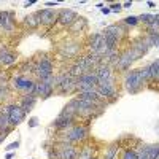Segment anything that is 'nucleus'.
I'll return each instance as SVG.
<instances>
[{
    "mask_svg": "<svg viewBox=\"0 0 159 159\" xmlns=\"http://www.w3.org/2000/svg\"><path fill=\"white\" fill-rule=\"evenodd\" d=\"M38 126V118H30L29 119V127H37Z\"/></svg>",
    "mask_w": 159,
    "mask_h": 159,
    "instance_id": "nucleus-40",
    "label": "nucleus"
},
{
    "mask_svg": "<svg viewBox=\"0 0 159 159\" xmlns=\"http://www.w3.org/2000/svg\"><path fill=\"white\" fill-rule=\"evenodd\" d=\"M78 159H94V157H92V148L91 147H86L83 151H80Z\"/></svg>",
    "mask_w": 159,
    "mask_h": 159,
    "instance_id": "nucleus-29",
    "label": "nucleus"
},
{
    "mask_svg": "<svg viewBox=\"0 0 159 159\" xmlns=\"http://www.w3.org/2000/svg\"><path fill=\"white\" fill-rule=\"evenodd\" d=\"M52 70H54V67H52V62H51L49 57H43L42 61L38 62L37 67H35V73L40 78V81L52 76Z\"/></svg>",
    "mask_w": 159,
    "mask_h": 159,
    "instance_id": "nucleus-5",
    "label": "nucleus"
},
{
    "mask_svg": "<svg viewBox=\"0 0 159 159\" xmlns=\"http://www.w3.org/2000/svg\"><path fill=\"white\" fill-rule=\"evenodd\" d=\"M121 8H123L121 3H111V5H110V11H119Z\"/></svg>",
    "mask_w": 159,
    "mask_h": 159,
    "instance_id": "nucleus-39",
    "label": "nucleus"
},
{
    "mask_svg": "<svg viewBox=\"0 0 159 159\" xmlns=\"http://www.w3.org/2000/svg\"><path fill=\"white\" fill-rule=\"evenodd\" d=\"M25 25H29L30 29H35L40 25V18H38V13H34V15H29L27 18H25Z\"/></svg>",
    "mask_w": 159,
    "mask_h": 159,
    "instance_id": "nucleus-24",
    "label": "nucleus"
},
{
    "mask_svg": "<svg viewBox=\"0 0 159 159\" xmlns=\"http://www.w3.org/2000/svg\"><path fill=\"white\" fill-rule=\"evenodd\" d=\"M147 5H148L150 8H154V7H156V3H154V2H147Z\"/></svg>",
    "mask_w": 159,
    "mask_h": 159,
    "instance_id": "nucleus-45",
    "label": "nucleus"
},
{
    "mask_svg": "<svg viewBox=\"0 0 159 159\" xmlns=\"http://www.w3.org/2000/svg\"><path fill=\"white\" fill-rule=\"evenodd\" d=\"M86 25H88V22H86L84 18H78V19L70 25V30H72V32H81V30L86 29Z\"/></svg>",
    "mask_w": 159,
    "mask_h": 159,
    "instance_id": "nucleus-23",
    "label": "nucleus"
},
{
    "mask_svg": "<svg viewBox=\"0 0 159 159\" xmlns=\"http://www.w3.org/2000/svg\"><path fill=\"white\" fill-rule=\"evenodd\" d=\"M45 5L46 7H56V5H59V2H45Z\"/></svg>",
    "mask_w": 159,
    "mask_h": 159,
    "instance_id": "nucleus-41",
    "label": "nucleus"
},
{
    "mask_svg": "<svg viewBox=\"0 0 159 159\" xmlns=\"http://www.w3.org/2000/svg\"><path fill=\"white\" fill-rule=\"evenodd\" d=\"M35 102H37V96H35V94H24V96L21 97V105H19V107H21L25 113H29V111L34 110Z\"/></svg>",
    "mask_w": 159,
    "mask_h": 159,
    "instance_id": "nucleus-16",
    "label": "nucleus"
},
{
    "mask_svg": "<svg viewBox=\"0 0 159 159\" xmlns=\"http://www.w3.org/2000/svg\"><path fill=\"white\" fill-rule=\"evenodd\" d=\"M13 88H15L16 91H24L25 94H35V81L34 80H29V78H25V76H16L15 80L11 81Z\"/></svg>",
    "mask_w": 159,
    "mask_h": 159,
    "instance_id": "nucleus-4",
    "label": "nucleus"
},
{
    "mask_svg": "<svg viewBox=\"0 0 159 159\" xmlns=\"http://www.w3.org/2000/svg\"><path fill=\"white\" fill-rule=\"evenodd\" d=\"M139 21H142L143 24H151L153 21H154V16L153 15H148V13H145V15H142V16H139Z\"/></svg>",
    "mask_w": 159,
    "mask_h": 159,
    "instance_id": "nucleus-30",
    "label": "nucleus"
},
{
    "mask_svg": "<svg viewBox=\"0 0 159 159\" xmlns=\"http://www.w3.org/2000/svg\"><path fill=\"white\" fill-rule=\"evenodd\" d=\"M72 121H73L72 118L61 116V115H59V118L54 121V127H57V129H67V127H70V126H72Z\"/></svg>",
    "mask_w": 159,
    "mask_h": 159,
    "instance_id": "nucleus-22",
    "label": "nucleus"
},
{
    "mask_svg": "<svg viewBox=\"0 0 159 159\" xmlns=\"http://www.w3.org/2000/svg\"><path fill=\"white\" fill-rule=\"evenodd\" d=\"M103 34H107V35H110V37H113V38H116V40H121L124 35H126V29H123L121 25H108L107 29H105V32Z\"/></svg>",
    "mask_w": 159,
    "mask_h": 159,
    "instance_id": "nucleus-19",
    "label": "nucleus"
},
{
    "mask_svg": "<svg viewBox=\"0 0 159 159\" xmlns=\"http://www.w3.org/2000/svg\"><path fill=\"white\" fill-rule=\"evenodd\" d=\"M18 147H19V142H13V143H10V145H8V147H5V150L10 153V151H13V150H16Z\"/></svg>",
    "mask_w": 159,
    "mask_h": 159,
    "instance_id": "nucleus-37",
    "label": "nucleus"
},
{
    "mask_svg": "<svg viewBox=\"0 0 159 159\" xmlns=\"http://www.w3.org/2000/svg\"><path fill=\"white\" fill-rule=\"evenodd\" d=\"M76 51H78V46L73 45L72 48H65L62 52H64V54H67V56H75V54H76Z\"/></svg>",
    "mask_w": 159,
    "mask_h": 159,
    "instance_id": "nucleus-33",
    "label": "nucleus"
},
{
    "mask_svg": "<svg viewBox=\"0 0 159 159\" xmlns=\"http://www.w3.org/2000/svg\"><path fill=\"white\" fill-rule=\"evenodd\" d=\"M8 83V73L0 70V84H7Z\"/></svg>",
    "mask_w": 159,
    "mask_h": 159,
    "instance_id": "nucleus-36",
    "label": "nucleus"
},
{
    "mask_svg": "<svg viewBox=\"0 0 159 159\" xmlns=\"http://www.w3.org/2000/svg\"><path fill=\"white\" fill-rule=\"evenodd\" d=\"M118 147L116 145H111V147H108L107 153H105V159H116L118 157Z\"/></svg>",
    "mask_w": 159,
    "mask_h": 159,
    "instance_id": "nucleus-28",
    "label": "nucleus"
},
{
    "mask_svg": "<svg viewBox=\"0 0 159 159\" xmlns=\"http://www.w3.org/2000/svg\"><path fill=\"white\" fill-rule=\"evenodd\" d=\"M86 135H88V129L84 127V126H75L69 134H67V137H64V143H70V142H81V140H84L86 139Z\"/></svg>",
    "mask_w": 159,
    "mask_h": 159,
    "instance_id": "nucleus-9",
    "label": "nucleus"
},
{
    "mask_svg": "<svg viewBox=\"0 0 159 159\" xmlns=\"http://www.w3.org/2000/svg\"><path fill=\"white\" fill-rule=\"evenodd\" d=\"M150 29H159V15L154 16V21L150 24Z\"/></svg>",
    "mask_w": 159,
    "mask_h": 159,
    "instance_id": "nucleus-38",
    "label": "nucleus"
},
{
    "mask_svg": "<svg viewBox=\"0 0 159 159\" xmlns=\"http://www.w3.org/2000/svg\"><path fill=\"white\" fill-rule=\"evenodd\" d=\"M34 3H37V0H30V2L25 3V7H30V5H34Z\"/></svg>",
    "mask_w": 159,
    "mask_h": 159,
    "instance_id": "nucleus-44",
    "label": "nucleus"
},
{
    "mask_svg": "<svg viewBox=\"0 0 159 159\" xmlns=\"http://www.w3.org/2000/svg\"><path fill=\"white\" fill-rule=\"evenodd\" d=\"M148 70H150V80H159V59H156L150 65Z\"/></svg>",
    "mask_w": 159,
    "mask_h": 159,
    "instance_id": "nucleus-26",
    "label": "nucleus"
},
{
    "mask_svg": "<svg viewBox=\"0 0 159 159\" xmlns=\"http://www.w3.org/2000/svg\"><path fill=\"white\" fill-rule=\"evenodd\" d=\"M10 129V119H8V115L7 113H2L0 115V132H5Z\"/></svg>",
    "mask_w": 159,
    "mask_h": 159,
    "instance_id": "nucleus-27",
    "label": "nucleus"
},
{
    "mask_svg": "<svg viewBox=\"0 0 159 159\" xmlns=\"http://www.w3.org/2000/svg\"><path fill=\"white\" fill-rule=\"evenodd\" d=\"M148 42V45L150 46H156V48H159V32H156V30H151L150 34H148V37L145 38Z\"/></svg>",
    "mask_w": 159,
    "mask_h": 159,
    "instance_id": "nucleus-25",
    "label": "nucleus"
},
{
    "mask_svg": "<svg viewBox=\"0 0 159 159\" xmlns=\"http://www.w3.org/2000/svg\"><path fill=\"white\" fill-rule=\"evenodd\" d=\"M102 13H103V15H108V13H110V8H102Z\"/></svg>",
    "mask_w": 159,
    "mask_h": 159,
    "instance_id": "nucleus-43",
    "label": "nucleus"
},
{
    "mask_svg": "<svg viewBox=\"0 0 159 159\" xmlns=\"http://www.w3.org/2000/svg\"><path fill=\"white\" fill-rule=\"evenodd\" d=\"M123 159H137V153L134 150H127V151H124Z\"/></svg>",
    "mask_w": 159,
    "mask_h": 159,
    "instance_id": "nucleus-35",
    "label": "nucleus"
},
{
    "mask_svg": "<svg viewBox=\"0 0 159 159\" xmlns=\"http://www.w3.org/2000/svg\"><path fill=\"white\" fill-rule=\"evenodd\" d=\"M57 86H59V92H62V94H67V92H72V91L76 89V80L65 73V76L62 78V81H61Z\"/></svg>",
    "mask_w": 159,
    "mask_h": 159,
    "instance_id": "nucleus-13",
    "label": "nucleus"
},
{
    "mask_svg": "<svg viewBox=\"0 0 159 159\" xmlns=\"http://www.w3.org/2000/svg\"><path fill=\"white\" fill-rule=\"evenodd\" d=\"M76 99H81V100H88V102H99V94L96 89H91V91H78V97Z\"/></svg>",
    "mask_w": 159,
    "mask_h": 159,
    "instance_id": "nucleus-18",
    "label": "nucleus"
},
{
    "mask_svg": "<svg viewBox=\"0 0 159 159\" xmlns=\"http://www.w3.org/2000/svg\"><path fill=\"white\" fill-rule=\"evenodd\" d=\"M99 84V80L96 76V73L88 72L83 73L80 78H76V89L78 91H91V89H96Z\"/></svg>",
    "mask_w": 159,
    "mask_h": 159,
    "instance_id": "nucleus-2",
    "label": "nucleus"
},
{
    "mask_svg": "<svg viewBox=\"0 0 159 159\" xmlns=\"http://www.w3.org/2000/svg\"><path fill=\"white\" fill-rule=\"evenodd\" d=\"M99 97H115L116 96V88H115V83H113V78L107 80V81H102L97 84L96 88Z\"/></svg>",
    "mask_w": 159,
    "mask_h": 159,
    "instance_id": "nucleus-7",
    "label": "nucleus"
},
{
    "mask_svg": "<svg viewBox=\"0 0 159 159\" xmlns=\"http://www.w3.org/2000/svg\"><path fill=\"white\" fill-rule=\"evenodd\" d=\"M137 159H159V145H145L137 153Z\"/></svg>",
    "mask_w": 159,
    "mask_h": 159,
    "instance_id": "nucleus-11",
    "label": "nucleus"
},
{
    "mask_svg": "<svg viewBox=\"0 0 159 159\" xmlns=\"http://www.w3.org/2000/svg\"><path fill=\"white\" fill-rule=\"evenodd\" d=\"M7 97H8V86L0 84V100H5Z\"/></svg>",
    "mask_w": 159,
    "mask_h": 159,
    "instance_id": "nucleus-31",
    "label": "nucleus"
},
{
    "mask_svg": "<svg viewBox=\"0 0 159 159\" xmlns=\"http://www.w3.org/2000/svg\"><path fill=\"white\" fill-rule=\"evenodd\" d=\"M21 72H35V67H34V64L32 62H25L22 67H21Z\"/></svg>",
    "mask_w": 159,
    "mask_h": 159,
    "instance_id": "nucleus-32",
    "label": "nucleus"
},
{
    "mask_svg": "<svg viewBox=\"0 0 159 159\" xmlns=\"http://www.w3.org/2000/svg\"><path fill=\"white\" fill-rule=\"evenodd\" d=\"M0 27L11 32L15 27V19H13V13L10 11H2L0 13Z\"/></svg>",
    "mask_w": 159,
    "mask_h": 159,
    "instance_id": "nucleus-14",
    "label": "nucleus"
},
{
    "mask_svg": "<svg viewBox=\"0 0 159 159\" xmlns=\"http://www.w3.org/2000/svg\"><path fill=\"white\" fill-rule=\"evenodd\" d=\"M132 7V2H126L124 5H123V8H130Z\"/></svg>",
    "mask_w": 159,
    "mask_h": 159,
    "instance_id": "nucleus-42",
    "label": "nucleus"
},
{
    "mask_svg": "<svg viewBox=\"0 0 159 159\" xmlns=\"http://www.w3.org/2000/svg\"><path fill=\"white\" fill-rule=\"evenodd\" d=\"M7 159H13V153H8L7 154Z\"/></svg>",
    "mask_w": 159,
    "mask_h": 159,
    "instance_id": "nucleus-46",
    "label": "nucleus"
},
{
    "mask_svg": "<svg viewBox=\"0 0 159 159\" xmlns=\"http://www.w3.org/2000/svg\"><path fill=\"white\" fill-rule=\"evenodd\" d=\"M16 62V56L11 54L8 49H0V65H11Z\"/></svg>",
    "mask_w": 159,
    "mask_h": 159,
    "instance_id": "nucleus-20",
    "label": "nucleus"
},
{
    "mask_svg": "<svg viewBox=\"0 0 159 159\" xmlns=\"http://www.w3.org/2000/svg\"><path fill=\"white\" fill-rule=\"evenodd\" d=\"M124 22H126L127 25H137V24H139V18H137V16H127V18L124 19Z\"/></svg>",
    "mask_w": 159,
    "mask_h": 159,
    "instance_id": "nucleus-34",
    "label": "nucleus"
},
{
    "mask_svg": "<svg viewBox=\"0 0 159 159\" xmlns=\"http://www.w3.org/2000/svg\"><path fill=\"white\" fill-rule=\"evenodd\" d=\"M94 73H96V76L99 80V83L107 81V80L111 78V69H110V65H99Z\"/></svg>",
    "mask_w": 159,
    "mask_h": 159,
    "instance_id": "nucleus-17",
    "label": "nucleus"
},
{
    "mask_svg": "<svg viewBox=\"0 0 159 159\" xmlns=\"http://www.w3.org/2000/svg\"><path fill=\"white\" fill-rule=\"evenodd\" d=\"M57 157L59 159H78V150L72 147L70 143H62L59 145Z\"/></svg>",
    "mask_w": 159,
    "mask_h": 159,
    "instance_id": "nucleus-12",
    "label": "nucleus"
},
{
    "mask_svg": "<svg viewBox=\"0 0 159 159\" xmlns=\"http://www.w3.org/2000/svg\"><path fill=\"white\" fill-rule=\"evenodd\" d=\"M134 61H137L134 51H132V49H126L123 54H119V59H118V62H116V67H118L119 70H127Z\"/></svg>",
    "mask_w": 159,
    "mask_h": 159,
    "instance_id": "nucleus-10",
    "label": "nucleus"
},
{
    "mask_svg": "<svg viewBox=\"0 0 159 159\" xmlns=\"http://www.w3.org/2000/svg\"><path fill=\"white\" fill-rule=\"evenodd\" d=\"M150 80V70L148 67H143V69H139V70H132L127 73L126 80H124V84H126V89L129 92H137L139 88Z\"/></svg>",
    "mask_w": 159,
    "mask_h": 159,
    "instance_id": "nucleus-1",
    "label": "nucleus"
},
{
    "mask_svg": "<svg viewBox=\"0 0 159 159\" xmlns=\"http://www.w3.org/2000/svg\"><path fill=\"white\" fill-rule=\"evenodd\" d=\"M52 91H54V75L46 80H42L35 84V96H42L43 99L52 96Z\"/></svg>",
    "mask_w": 159,
    "mask_h": 159,
    "instance_id": "nucleus-3",
    "label": "nucleus"
},
{
    "mask_svg": "<svg viewBox=\"0 0 159 159\" xmlns=\"http://www.w3.org/2000/svg\"><path fill=\"white\" fill-rule=\"evenodd\" d=\"M8 115V119H10V126H18L19 123L24 121V118H25V113L19 105H10V107H7V111Z\"/></svg>",
    "mask_w": 159,
    "mask_h": 159,
    "instance_id": "nucleus-6",
    "label": "nucleus"
},
{
    "mask_svg": "<svg viewBox=\"0 0 159 159\" xmlns=\"http://www.w3.org/2000/svg\"><path fill=\"white\" fill-rule=\"evenodd\" d=\"M61 116H67V118H72V119L76 116V103H75V99L70 100V102L64 107V110L61 111Z\"/></svg>",
    "mask_w": 159,
    "mask_h": 159,
    "instance_id": "nucleus-21",
    "label": "nucleus"
},
{
    "mask_svg": "<svg viewBox=\"0 0 159 159\" xmlns=\"http://www.w3.org/2000/svg\"><path fill=\"white\" fill-rule=\"evenodd\" d=\"M37 13H38V18H40V24L51 25V24H54L56 21H59V13H61V11L45 8V10H42V11H37Z\"/></svg>",
    "mask_w": 159,
    "mask_h": 159,
    "instance_id": "nucleus-8",
    "label": "nucleus"
},
{
    "mask_svg": "<svg viewBox=\"0 0 159 159\" xmlns=\"http://www.w3.org/2000/svg\"><path fill=\"white\" fill-rule=\"evenodd\" d=\"M76 19H78V16L73 10H61V13H59V22L62 25H72Z\"/></svg>",
    "mask_w": 159,
    "mask_h": 159,
    "instance_id": "nucleus-15",
    "label": "nucleus"
}]
</instances>
